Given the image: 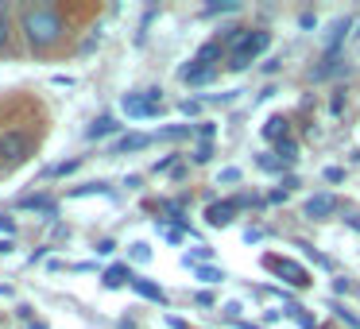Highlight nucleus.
<instances>
[{
  "label": "nucleus",
  "instance_id": "nucleus-1",
  "mask_svg": "<svg viewBox=\"0 0 360 329\" xmlns=\"http://www.w3.org/2000/svg\"><path fill=\"white\" fill-rule=\"evenodd\" d=\"M24 35H27V43H32L35 51H43L63 35V20H58L51 8H27L24 12Z\"/></svg>",
  "mask_w": 360,
  "mask_h": 329
},
{
  "label": "nucleus",
  "instance_id": "nucleus-23",
  "mask_svg": "<svg viewBox=\"0 0 360 329\" xmlns=\"http://www.w3.org/2000/svg\"><path fill=\"white\" fill-rule=\"evenodd\" d=\"M217 182H225V186L229 182H240V167H225V171L217 174Z\"/></svg>",
  "mask_w": 360,
  "mask_h": 329
},
{
  "label": "nucleus",
  "instance_id": "nucleus-30",
  "mask_svg": "<svg viewBox=\"0 0 360 329\" xmlns=\"http://www.w3.org/2000/svg\"><path fill=\"white\" fill-rule=\"evenodd\" d=\"M27 329H47V325H39V321H32V325H27Z\"/></svg>",
  "mask_w": 360,
  "mask_h": 329
},
{
  "label": "nucleus",
  "instance_id": "nucleus-18",
  "mask_svg": "<svg viewBox=\"0 0 360 329\" xmlns=\"http://www.w3.org/2000/svg\"><path fill=\"white\" fill-rule=\"evenodd\" d=\"M190 159H194V163H210V159H213V143L202 140V143H198V151H194Z\"/></svg>",
  "mask_w": 360,
  "mask_h": 329
},
{
  "label": "nucleus",
  "instance_id": "nucleus-7",
  "mask_svg": "<svg viewBox=\"0 0 360 329\" xmlns=\"http://www.w3.org/2000/svg\"><path fill=\"white\" fill-rule=\"evenodd\" d=\"M333 209H337V202H333L329 194H318V198H310V202L302 205V213H306L310 221H326Z\"/></svg>",
  "mask_w": 360,
  "mask_h": 329
},
{
  "label": "nucleus",
  "instance_id": "nucleus-28",
  "mask_svg": "<svg viewBox=\"0 0 360 329\" xmlns=\"http://www.w3.org/2000/svg\"><path fill=\"white\" fill-rule=\"evenodd\" d=\"M0 233H16V221H12V217H0Z\"/></svg>",
  "mask_w": 360,
  "mask_h": 329
},
{
  "label": "nucleus",
  "instance_id": "nucleus-15",
  "mask_svg": "<svg viewBox=\"0 0 360 329\" xmlns=\"http://www.w3.org/2000/svg\"><path fill=\"white\" fill-rule=\"evenodd\" d=\"M240 4L236 0H217V4H205L202 8V20H213V16H225V12H236Z\"/></svg>",
  "mask_w": 360,
  "mask_h": 329
},
{
  "label": "nucleus",
  "instance_id": "nucleus-5",
  "mask_svg": "<svg viewBox=\"0 0 360 329\" xmlns=\"http://www.w3.org/2000/svg\"><path fill=\"white\" fill-rule=\"evenodd\" d=\"M27 151V140L20 132H4L0 136V163H20Z\"/></svg>",
  "mask_w": 360,
  "mask_h": 329
},
{
  "label": "nucleus",
  "instance_id": "nucleus-12",
  "mask_svg": "<svg viewBox=\"0 0 360 329\" xmlns=\"http://www.w3.org/2000/svg\"><path fill=\"white\" fill-rule=\"evenodd\" d=\"M217 58H221V39H213V43H205V47L198 51L194 63H198V66H205V70H213L210 63H217Z\"/></svg>",
  "mask_w": 360,
  "mask_h": 329
},
{
  "label": "nucleus",
  "instance_id": "nucleus-9",
  "mask_svg": "<svg viewBox=\"0 0 360 329\" xmlns=\"http://www.w3.org/2000/svg\"><path fill=\"white\" fill-rule=\"evenodd\" d=\"M151 143V136L143 132H132V136H120L117 143H112V155H128V151H143Z\"/></svg>",
  "mask_w": 360,
  "mask_h": 329
},
{
  "label": "nucleus",
  "instance_id": "nucleus-22",
  "mask_svg": "<svg viewBox=\"0 0 360 329\" xmlns=\"http://www.w3.org/2000/svg\"><path fill=\"white\" fill-rule=\"evenodd\" d=\"M256 163H259V171H271V174H275V171H283V163H279V159H271V155H259Z\"/></svg>",
  "mask_w": 360,
  "mask_h": 329
},
{
  "label": "nucleus",
  "instance_id": "nucleus-3",
  "mask_svg": "<svg viewBox=\"0 0 360 329\" xmlns=\"http://www.w3.org/2000/svg\"><path fill=\"white\" fill-rule=\"evenodd\" d=\"M264 267L267 271H275L287 287H310V271H306L302 264H295V259H283V256H264Z\"/></svg>",
  "mask_w": 360,
  "mask_h": 329
},
{
  "label": "nucleus",
  "instance_id": "nucleus-6",
  "mask_svg": "<svg viewBox=\"0 0 360 329\" xmlns=\"http://www.w3.org/2000/svg\"><path fill=\"white\" fill-rule=\"evenodd\" d=\"M349 27H352V16H341V20L333 24V32H329V39H326V63H329V58H337V51H341Z\"/></svg>",
  "mask_w": 360,
  "mask_h": 329
},
{
  "label": "nucleus",
  "instance_id": "nucleus-25",
  "mask_svg": "<svg viewBox=\"0 0 360 329\" xmlns=\"http://www.w3.org/2000/svg\"><path fill=\"white\" fill-rule=\"evenodd\" d=\"M290 318H295V321H298V325H302V329H314V318H310V314H298L295 306H290Z\"/></svg>",
  "mask_w": 360,
  "mask_h": 329
},
{
  "label": "nucleus",
  "instance_id": "nucleus-4",
  "mask_svg": "<svg viewBox=\"0 0 360 329\" xmlns=\"http://www.w3.org/2000/svg\"><path fill=\"white\" fill-rule=\"evenodd\" d=\"M159 89H148L143 97H136V93H128L124 101H120V109H124V117H132V120H143V117H159Z\"/></svg>",
  "mask_w": 360,
  "mask_h": 329
},
{
  "label": "nucleus",
  "instance_id": "nucleus-11",
  "mask_svg": "<svg viewBox=\"0 0 360 329\" xmlns=\"http://www.w3.org/2000/svg\"><path fill=\"white\" fill-rule=\"evenodd\" d=\"M264 140L267 143H283V140H287V117H271V120H267V124H264Z\"/></svg>",
  "mask_w": 360,
  "mask_h": 329
},
{
  "label": "nucleus",
  "instance_id": "nucleus-17",
  "mask_svg": "<svg viewBox=\"0 0 360 329\" xmlns=\"http://www.w3.org/2000/svg\"><path fill=\"white\" fill-rule=\"evenodd\" d=\"M198 279H205V283H221V279H225V271H221V267H198Z\"/></svg>",
  "mask_w": 360,
  "mask_h": 329
},
{
  "label": "nucleus",
  "instance_id": "nucleus-8",
  "mask_svg": "<svg viewBox=\"0 0 360 329\" xmlns=\"http://www.w3.org/2000/svg\"><path fill=\"white\" fill-rule=\"evenodd\" d=\"M233 217H236V202H213L210 209H205V221H210V225H217V228H225Z\"/></svg>",
  "mask_w": 360,
  "mask_h": 329
},
{
  "label": "nucleus",
  "instance_id": "nucleus-16",
  "mask_svg": "<svg viewBox=\"0 0 360 329\" xmlns=\"http://www.w3.org/2000/svg\"><path fill=\"white\" fill-rule=\"evenodd\" d=\"M275 155H279V163H295V159H298V143H295V140L275 143Z\"/></svg>",
  "mask_w": 360,
  "mask_h": 329
},
{
  "label": "nucleus",
  "instance_id": "nucleus-21",
  "mask_svg": "<svg viewBox=\"0 0 360 329\" xmlns=\"http://www.w3.org/2000/svg\"><path fill=\"white\" fill-rule=\"evenodd\" d=\"M8 35H12V24H8V16H4V4H0V47L8 43Z\"/></svg>",
  "mask_w": 360,
  "mask_h": 329
},
{
  "label": "nucleus",
  "instance_id": "nucleus-14",
  "mask_svg": "<svg viewBox=\"0 0 360 329\" xmlns=\"http://www.w3.org/2000/svg\"><path fill=\"white\" fill-rule=\"evenodd\" d=\"M128 275H132V271H128L124 264H117V267H109V271H105V279H101V283L112 290V287H124V283H128Z\"/></svg>",
  "mask_w": 360,
  "mask_h": 329
},
{
  "label": "nucleus",
  "instance_id": "nucleus-31",
  "mask_svg": "<svg viewBox=\"0 0 360 329\" xmlns=\"http://www.w3.org/2000/svg\"><path fill=\"white\" fill-rule=\"evenodd\" d=\"M0 295H12V290H8V287H0Z\"/></svg>",
  "mask_w": 360,
  "mask_h": 329
},
{
  "label": "nucleus",
  "instance_id": "nucleus-20",
  "mask_svg": "<svg viewBox=\"0 0 360 329\" xmlns=\"http://www.w3.org/2000/svg\"><path fill=\"white\" fill-rule=\"evenodd\" d=\"M190 132H194V128H186V124H179V128H163V140H186Z\"/></svg>",
  "mask_w": 360,
  "mask_h": 329
},
{
  "label": "nucleus",
  "instance_id": "nucleus-24",
  "mask_svg": "<svg viewBox=\"0 0 360 329\" xmlns=\"http://www.w3.org/2000/svg\"><path fill=\"white\" fill-rule=\"evenodd\" d=\"M132 259H140V264H148V259H151V248H148V244H132Z\"/></svg>",
  "mask_w": 360,
  "mask_h": 329
},
{
  "label": "nucleus",
  "instance_id": "nucleus-27",
  "mask_svg": "<svg viewBox=\"0 0 360 329\" xmlns=\"http://www.w3.org/2000/svg\"><path fill=\"white\" fill-rule=\"evenodd\" d=\"M194 302H198V306H213V295H210V290H198Z\"/></svg>",
  "mask_w": 360,
  "mask_h": 329
},
{
  "label": "nucleus",
  "instance_id": "nucleus-10",
  "mask_svg": "<svg viewBox=\"0 0 360 329\" xmlns=\"http://www.w3.org/2000/svg\"><path fill=\"white\" fill-rule=\"evenodd\" d=\"M112 132H120V120L117 117H97L94 124L86 128L89 140H105V136H112Z\"/></svg>",
  "mask_w": 360,
  "mask_h": 329
},
{
  "label": "nucleus",
  "instance_id": "nucleus-13",
  "mask_svg": "<svg viewBox=\"0 0 360 329\" xmlns=\"http://www.w3.org/2000/svg\"><path fill=\"white\" fill-rule=\"evenodd\" d=\"M132 290L140 298H151V302H163V290L155 287V283H148V279H132Z\"/></svg>",
  "mask_w": 360,
  "mask_h": 329
},
{
  "label": "nucleus",
  "instance_id": "nucleus-29",
  "mask_svg": "<svg viewBox=\"0 0 360 329\" xmlns=\"http://www.w3.org/2000/svg\"><path fill=\"white\" fill-rule=\"evenodd\" d=\"M78 163H82V159H70V163H63V167H58L55 174H70V171H74V167H78Z\"/></svg>",
  "mask_w": 360,
  "mask_h": 329
},
{
  "label": "nucleus",
  "instance_id": "nucleus-2",
  "mask_svg": "<svg viewBox=\"0 0 360 329\" xmlns=\"http://www.w3.org/2000/svg\"><path fill=\"white\" fill-rule=\"evenodd\" d=\"M229 39H233V51L229 55H244V58H256L267 51V43H271V32H259V27H252V32H225Z\"/></svg>",
  "mask_w": 360,
  "mask_h": 329
},
{
  "label": "nucleus",
  "instance_id": "nucleus-26",
  "mask_svg": "<svg viewBox=\"0 0 360 329\" xmlns=\"http://www.w3.org/2000/svg\"><path fill=\"white\" fill-rule=\"evenodd\" d=\"M341 179H345L341 167H326V182H341Z\"/></svg>",
  "mask_w": 360,
  "mask_h": 329
},
{
  "label": "nucleus",
  "instance_id": "nucleus-19",
  "mask_svg": "<svg viewBox=\"0 0 360 329\" xmlns=\"http://www.w3.org/2000/svg\"><path fill=\"white\" fill-rule=\"evenodd\" d=\"M298 248H302V252H306V256H310V259H314V264H321V267H329V259H326V256H321V252H318V248H314V244H306V240H298Z\"/></svg>",
  "mask_w": 360,
  "mask_h": 329
}]
</instances>
